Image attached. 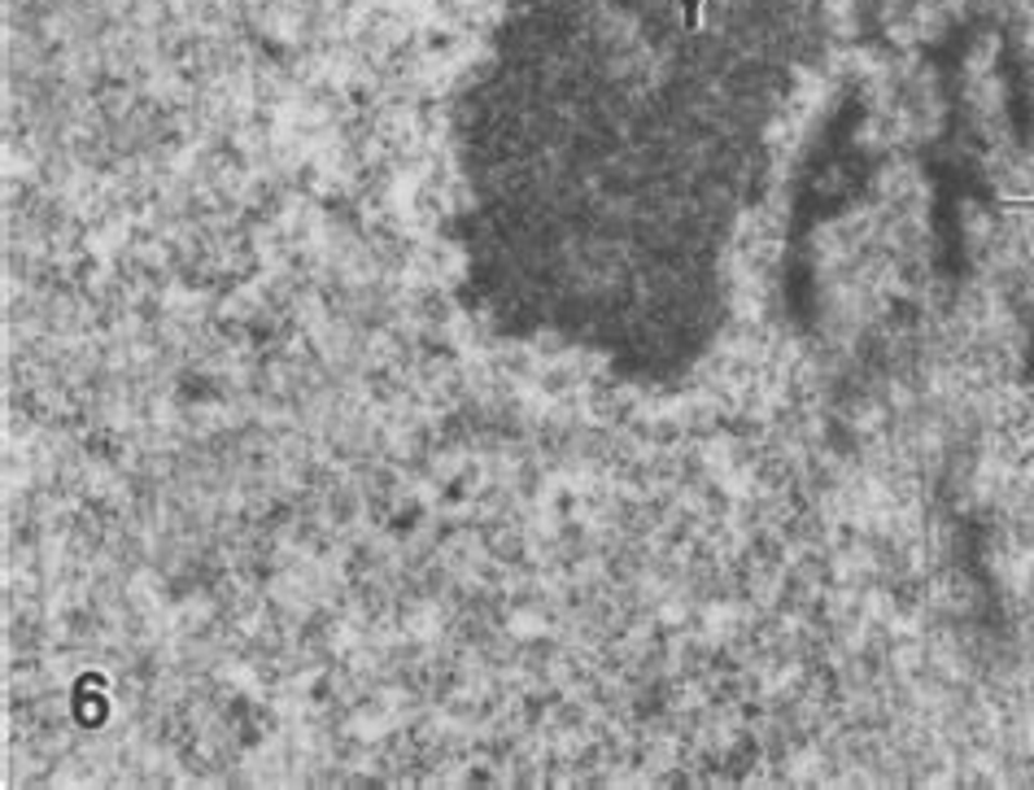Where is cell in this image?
I'll list each match as a JSON object with an SVG mask.
<instances>
[{
  "instance_id": "1",
  "label": "cell",
  "mask_w": 1034,
  "mask_h": 790,
  "mask_svg": "<svg viewBox=\"0 0 1034 790\" xmlns=\"http://www.w3.org/2000/svg\"><path fill=\"white\" fill-rule=\"evenodd\" d=\"M685 4V26H698V4L702 0H681Z\"/></svg>"
}]
</instances>
